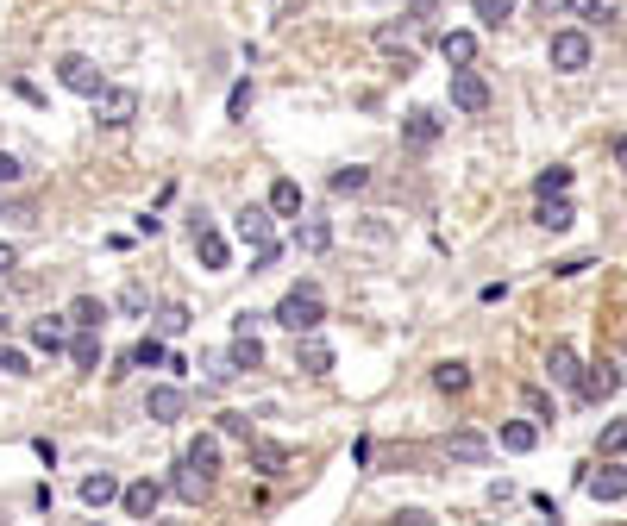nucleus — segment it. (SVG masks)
Returning <instances> with one entry per match:
<instances>
[{
    "mask_svg": "<svg viewBox=\"0 0 627 526\" xmlns=\"http://www.w3.org/2000/svg\"><path fill=\"white\" fill-rule=\"evenodd\" d=\"M82 501H88V508H107V501H120V476H113V470L82 476Z\"/></svg>",
    "mask_w": 627,
    "mask_h": 526,
    "instance_id": "19",
    "label": "nucleus"
},
{
    "mask_svg": "<svg viewBox=\"0 0 627 526\" xmlns=\"http://www.w3.org/2000/svg\"><path fill=\"white\" fill-rule=\"evenodd\" d=\"M452 107H458V113H483V107H490V82H483L471 63L452 69Z\"/></svg>",
    "mask_w": 627,
    "mask_h": 526,
    "instance_id": "5",
    "label": "nucleus"
},
{
    "mask_svg": "<svg viewBox=\"0 0 627 526\" xmlns=\"http://www.w3.org/2000/svg\"><path fill=\"white\" fill-rule=\"evenodd\" d=\"M446 458H458V464H483V458H490V439L471 433V426H458V433L446 439Z\"/></svg>",
    "mask_w": 627,
    "mask_h": 526,
    "instance_id": "15",
    "label": "nucleus"
},
{
    "mask_svg": "<svg viewBox=\"0 0 627 526\" xmlns=\"http://www.w3.org/2000/svg\"><path fill=\"white\" fill-rule=\"evenodd\" d=\"M95 119H101V126H113V132L132 126V119H138V94L132 88H101L95 94Z\"/></svg>",
    "mask_w": 627,
    "mask_h": 526,
    "instance_id": "4",
    "label": "nucleus"
},
{
    "mask_svg": "<svg viewBox=\"0 0 627 526\" xmlns=\"http://www.w3.org/2000/svg\"><path fill=\"white\" fill-rule=\"evenodd\" d=\"M170 489H176L182 501H201V495H207V470H195V464H182V470H176V483H170Z\"/></svg>",
    "mask_w": 627,
    "mask_h": 526,
    "instance_id": "27",
    "label": "nucleus"
},
{
    "mask_svg": "<svg viewBox=\"0 0 627 526\" xmlns=\"http://www.w3.org/2000/svg\"><path fill=\"white\" fill-rule=\"evenodd\" d=\"M584 489H590L596 501H627V470H621V464H602L596 476H584Z\"/></svg>",
    "mask_w": 627,
    "mask_h": 526,
    "instance_id": "14",
    "label": "nucleus"
},
{
    "mask_svg": "<svg viewBox=\"0 0 627 526\" xmlns=\"http://www.w3.org/2000/svg\"><path fill=\"white\" fill-rule=\"evenodd\" d=\"M377 51H383L389 63H396V69H402V76H408V69H414V44H408V38H402L396 26H377Z\"/></svg>",
    "mask_w": 627,
    "mask_h": 526,
    "instance_id": "18",
    "label": "nucleus"
},
{
    "mask_svg": "<svg viewBox=\"0 0 627 526\" xmlns=\"http://www.w3.org/2000/svg\"><path fill=\"white\" fill-rule=\"evenodd\" d=\"M533 445H540V426H533V420H508L502 426V451H515V458H521V451H533Z\"/></svg>",
    "mask_w": 627,
    "mask_h": 526,
    "instance_id": "22",
    "label": "nucleus"
},
{
    "mask_svg": "<svg viewBox=\"0 0 627 526\" xmlns=\"http://www.w3.org/2000/svg\"><path fill=\"white\" fill-rule=\"evenodd\" d=\"M408 13H414V26H433V13H439V0H408Z\"/></svg>",
    "mask_w": 627,
    "mask_h": 526,
    "instance_id": "40",
    "label": "nucleus"
},
{
    "mask_svg": "<svg viewBox=\"0 0 627 526\" xmlns=\"http://www.w3.org/2000/svg\"><path fill=\"white\" fill-rule=\"evenodd\" d=\"M195 257H201V270H226V257H232V245H226V238L214 232V226H195Z\"/></svg>",
    "mask_w": 627,
    "mask_h": 526,
    "instance_id": "12",
    "label": "nucleus"
},
{
    "mask_svg": "<svg viewBox=\"0 0 627 526\" xmlns=\"http://www.w3.org/2000/svg\"><path fill=\"white\" fill-rule=\"evenodd\" d=\"M477 19H483V26H508V19H515V0H477Z\"/></svg>",
    "mask_w": 627,
    "mask_h": 526,
    "instance_id": "32",
    "label": "nucleus"
},
{
    "mask_svg": "<svg viewBox=\"0 0 627 526\" xmlns=\"http://www.w3.org/2000/svg\"><path fill=\"white\" fill-rule=\"evenodd\" d=\"M295 245L308 251V257H320V251L333 245V226H327V220H301V226H295Z\"/></svg>",
    "mask_w": 627,
    "mask_h": 526,
    "instance_id": "21",
    "label": "nucleus"
},
{
    "mask_svg": "<svg viewBox=\"0 0 627 526\" xmlns=\"http://www.w3.org/2000/svg\"><path fill=\"white\" fill-rule=\"evenodd\" d=\"M270 213L295 220V213H301V188H295V182H276V188H270Z\"/></svg>",
    "mask_w": 627,
    "mask_h": 526,
    "instance_id": "30",
    "label": "nucleus"
},
{
    "mask_svg": "<svg viewBox=\"0 0 627 526\" xmlns=\"http://www.w3.org/2000/svg\"><path fill=\"white\" fill-rule=\"evenodd\" d=\"M32 345L38 351H69V314H44V320H32Z\"/></svg>",
    "mask_w": 627,
    "mask_h": 526,
    "instance_id": "10",
    "label": "nucleus"
},
{
    "mask_svg": "<svg viewBox=\"0 0 627 526\" xmlns=\"http://www.w3.org/2000/svg\"><path fill=\"white\" fill-rule=\"evenodd\" d=\"M0 376H26V351H0Z\"/></svg>",
    "mask_w": 627,
    "mask_h": 526,
    "instance_id": "39",
    "label": "nucleus"
},
{
    "mask_svg": "<svg viewBox=\"0 0 627 526\" xmlns=\"http://www.w3.org/2000/svg\"><path fill=\"white\" fill-rule=\"evenodd\" d=\"M164 357H170V351H164V339H138V345L126 351V370H157Z\"/></svg>",
    "mask_w": 627,
    "mask_h": 526,
    "instance_id": "23",
    "label": "nucleus"
},
{
    "mask_svg": "<svg viewBox=\"0 0 627 526\" xmlns=\"http://www.w3.org/2000/svg\"><path fill=\"white\" fill-rule=\"evenodd\" d=\"M69 357H76V370H101V326L69 332Z\"/></svg>",
    "mask_w": 627,
    "mask_h": 526,
    "instance_id": "16",
    "label": "nucleus"
},
{
    "mask_svg": "<svg viewBox=\"0 0 627 526\" xmlns=\"http://www.w3.org/2000/svg\"><path fill=\"white\" fill-rule=\"evenodd\" d=\"M546 376L559 382V389H577V382H584V364H577L571 345H552V351H546Z\"/></svg>",
    "mask_w": 627,
    "mask_h": 526,
    "instance_id": "11",
    "label": "nucleus"
},
{
    "mask_svg": "<svg viewBox=\"0 0 627 526\" xmlns=\"http://www.w3.org/2000/svg\"><path fill=\"white\" fill-rule=\"evenodd\" d=\"M57 82H63L69 94H88V101H95V94L107 88V76H101V69L88 63V57H63V63H57Z\"/></svg>",
    "mask_w": 627,
    "mask_h": 526,
    "instance_id": "6",
    "label": "nucleus"
},
{
    "mask_svg": "<svg viewBox=\"0 0 627 526\" xmlns=\"http://www.w3.org/2000/svg\"><path fill=\"white\" fill-rule=\"evenodd\" d=\"M7 326H13V320H7V307H0V332H7Z\"/></svg>",
    "mask_w": 627,
    "mask_h": 526,
    "instance_id": "46",
    "label": "nucleus"
},
{
    "mask_svg": "<svg viewBox=\"0 0 627 526\" xmlns=\"http://www.w3.org/2000/svg\"><path fill=\"white\" fill-rule=\"evenodd\" d=\"M251 464H258V470H283L289 451H283V445H251Z\"/></svg>",
    "mask_w": 627,
    "mask_h": 526,
    "instance_id": "34",
    "label": "nucleus"
},
{
    "mask_svg": "<svg viewBox=\"0 0 627 526\" xmlns=\"http://www.w3.org/2000/svg\"><path fill=\"white\" fill-rule=\"evenodd\" d=\"M565 188H571V170H565V163H552V170L533 176V195H565Z\"/></svg>",
    "mask_w": 627,
    "mask_h": 526,
    "instance_id": "31",
    "label": "nucleus"
},
{
    "mask_svg": "<svg viewBox=\"0 0 627 526\" xmlns=\"http://www.w3.org/2000/svg\"><path fill=\"white\" fill-rule=\"evenodd\" d=\"M295 370L327 376V370H333V345H327V339H314V332H301V345H295Z\"/></svg>",
    "mask_w": 627,
    "mask_h": 526,
    "instance_id": "9",
    "label": "nucleus"
},
{
    "mask_svg": "<svg viewBox=\"0 0 627 526\" xmlns=\"http://www.w3.org/2000/svg\"><path fill=\"white\" fill-rule=\"evenodd\" d=\"M157 501H164V483H151V476H138V483H126V489H120L126 520H151V514H157Z\"/></svg>",
    "mask_w": 627,
    "mask_h": 526,
    "instance_id": "7",
    "label": "nucleus"
},
{
    "mask_svg": "<svg viewBox=\"0 0 627 526\" xmlns=\"http://www.w3.org/2000/svg\"><path fill=\"white\" fill-rule=\"evenodd\" d=\"M220 426H226L232 439H245V433H251V414H220Z\"/></svg>",
    "mask_w": 627,
    "mask_h": 526,
    "instance_id": "42",
    "label": "nucleus"
},
{
    "mask_svg": "<svg viewBox=\"0 0 627 526\" xmlns=\"http://www.w3.org/2000/svg\"><path fill=\"white\" fill-rule=\"evenodd\" d=\"M439 57H446L452 69L477 63V32H439Z\"/></svg>",
    "mask_w": 627,
    "mask_h": 526,
    "instance_id": "17",
    "label": "nucleus"
},
{
    "mask_svg": "<svg viewBox=\"0 0 627 526\" xmlns=\"http://www.w3.org/2000/svg\"><path fill=\"white\" fill-rule=\"evenodd\" d=\"M402 132H408V145H433V138H439V113H427V107H414V113L402 119Z\"/></svg>",
    "mask_w": 627,
    "mask_h": 526,
    "instance_id": "20",
    "label": "nucleus"
},
{
    "mask_svg": "<svg viewBox=\"0 0 627 526\" xmlns=\"http://www.w3.org/2000/svg\"><path fill=\"white\" fill-rule=\"evenodd\" d=\"M546 57H552V69H565V76H577V69H590V32H577V26L552 32Z\"/></svg>",
    "mask_w": 627,
    "mask_h": 526,
    "instance_id": "2",
    "label": "nucleus"
},
{
    "mask_svg": "<svg viewBox=\"0 0 627 526\" xmlns=\"http://www.w3.org/2000/svg\"><path fill=\"white\" fill-rule=\"evenodd\" d=\"M157 326H164L170 339H176V332H189V307H164V314H157Z\"/></svg>",
    "mask_w": 627,
    "mask_h": 526,
    "instance_id": "37",
    "label": "nucleus"
},
{
    "mask_svg": "<svg viewBox=\"0 0 627 526\" xmlns=\"http://www.w3.org/2000/svg\"><path fill=\"white\" fill-rule=\"evenodd\" d=\"M320 320H327V301H320V289H289L283 301H276V326H289L295 339H301V332H320Z\"/></svg>",
    "mask_w": 627,
    "mask_h": 526,
    "instance_id": "1",
    "label": "nucleus"
},
{
    "mask_svg": "<svg viewBox=\"0 0 627 526\" xmlns=\"http://www.w3.org/2000/svg\"><path fill=\"white\" fill-rule=\"evenodd\" d=\"M226 113H232V119H245V113H251V82H239V88H232V101H226Z\"/></svg>",
    "mask_w": 627,
    "mask_h": 526,
    "instance_id": "38",
    "label": "nucleus"
},
{
    "mask_svg": "<svg viewBox=\"0 0 627 526\" xmlns=\"http://www.w3.org/2000/svg\"><path fill=\"white\" fill-rule=\"evenodd\" d=\"M433 389L439 395H464V389H471V370H464V364H439L433 370Z\"/></svg>",
    "mask_w": 627,
    "mask_h": 526,
    "instance_id": "24",
    "label": "nucleus"
},
{
    "mask_svg": "<svg viewBox=\"0 0 627 526\" xmlns=\"http://www.w3.org/2000/svg\"><path fill=\"white\" fill-rule=\"evenodd\" d=\"M264 364V345L251 339V332H239V339H232V370H258Z\"/></svg>",
    "mask_w": 627,
    "mask_h": 526,
    "instance_id": "26",
    "label": "nucleus"
},
{
    "mask_svg": "<svg viewBox=\"0 0 627 526\" xmlns=\"http://www.w3.org/2000/svg\"><path fill=\"white\" fill-rule=\"evenodd\" d=\"M101 320H107V307H101L95 295H82L76 307H69V326H101Z\"/></svg>",
    "mask_w": 627,
    "mask_h": 526,
    "instance_id": "33",
    "label": "nucleus"
},
{
    "mask_svg": "<svg viewBox=\"0 0 627 526\" xmlns=\"http://www.w3.org/2000/svg\"><path fill=\"white\" fill-rule=\"evenodd\" d=\"M615 163H621V170H627V132L615 138Z\"/></svg>",
    "mask_w": 627,
    "mask_h": 526,
    "instance_id": "44",
    "label": "nucleus"
},
{
    "mask_svg": "<svg viewBox=\"0 0 627 526\" xmlns=\"http://www.w3.org/2000/svg\"><path fill=\"white\" fill-rule=\"evenodd\" d=\"M232 232H239V245H245L251 257H258V251H283V245H276V220H270L264 207H245V213H239V226H232Z\"/></svg>",
    "mask_w": 627,
    "mask_h": 526,
    "instance_id": "3",
    "label": "nucleus"
},
{
    "mask_svg": "<svg viewBox=\"0 0 627 526\" xmlns=\"http://www.w3.org/2000/svg\"><path fill=\"white\" fill-rule=\"evenodd\" d=\"M533 220H540L546 232H571L577 226V207L565 195H540V207H533Z\"/></svg>",
    "mask_w": 627,
    "mask_h": 526,
    "instance_id": "13",
    "label": "nucleus"
},
{
    "mask_svg": "<svg viewBox=\"0 0 627 526\" xmlns=\"http://www.w3.org/2000/svg\"><path fill=\"white\" fill-rule=\"evenodd\" d=\"M145 414H151L157 426H176V420H182V389H176V382H157V389L145 395Z\"/></svg>",
    "mask_w": 627,
    "mask_h": 526,
    "instance_id": "8",
    "label": "nucleus"
},
{
    "mask_svg": "<svg viewBox=\"0 0 627 526\" xmlns=\"http://www.w3.org/2000/svg\"><path fill=\"white\" fill-rule=\"evenodd\" d=\"M19 176H26V170H19V157H7V151H0V188H13Z\"/></svg>",
    "mask_w": 627,
    "mask_h": 526,
    "instance_id": "41",
    "label": "nucleus"
},
{
    "mask_svg": "<svg viewBox=\"0 0 627 526\" xmlns=\"http://www.w3.org/2000/svg\"><path fill=\"white\" fill-rule=\"evenodd\" d=\"M615 389H621V376H615V370H596V376L577 382V395H584V401H602V395H615Z\"/></svg>",
    "mask_w": 627,
    "mask_h": 526,
    "instance_id": "28",
    "label": "nucleus"
},
{
    "mask_svg": "<svg viewBox=\"0 0 627 526\" xmlns=\"http://www.w3.org/2000/svg\"><path fill=\"white\" fill-rule=\"evenodd\" d=\"M13 263H19V251H13V245H0V276H7Z\"/></svg>",
    "mask_w": 627,
    "mask_h": 526,
    "instance_id": "43",
    "label": "nucleus"
},
{
    "mask_svg": "<svg viewBox=\"0 0 627 526\" xmlns=\"http://www.w3.org/2000/svg\"><path fill=\"white\" fill-rule=\"evenodd\" d=\"M571 7V0H540V13H565Z\"/></svg>",
    "mask_w": 627,
    "mask_h": 526,
    "instance_id": "45",
    "label": "nucleus"
},
{
    "mask_svg": "<svg viewBox=\"0 0 627 526\" xmlns=\"http://www.w3.org/2000/svg\"><path fill=\"white\" fill-rule=\"evenodd\" d=\"M364 182H370V170H358V163H352V170H339V176H333V195H358Z\"/></svg>",
    "mask_w": 627,
    "mask_h": 526,
    "instance_id": "35",
    "label": "nucleus"
},
{
    "mask_svg": "<svg viewBox=\"0 0 627 526\" xmlns=\"http://www.w3.org/2000/svg\"><path fill=\"white\" fill-rule=\"evenodd\" d=\"M602 451H609V458H621V451H627V420L602 426Z\"/></svg>",
    "mask_w": 627,
    "mask_h": 526,
    "instance_id": "36",
    "label": "nucleus"
},
{
    "mask_svg": "<svg viewBox=\"0 0 627 526\" xmlns=\"http://www.w3.org/2000/svg\"><path fill=\"white\" fill-rule=\"evenodd\" d=\"M182 464H195V470H207V476H214V464H220V445L214 439H189V451H182Z\"/></svg>",
    "mask_w": 627,
    "mask_h": 526,
    "instance_id": "25",
    "label": "nucleus"
},
{
    "mask_svg": "<svg viewBox=\"0 0 627 526\" xmlns=\"http://www.w3.org/2000/svg\"><path fill=\"white\" fill-rule=\"evenodd\" d=\"M571 13L584 19V26H609V19H615V0H571Z\"/></svg>",
    "mask_w": 627,
    "mask_h": 526,
    "instance_id": "29",
    "label": "nucleus"
}]
</instances>
